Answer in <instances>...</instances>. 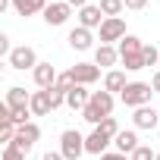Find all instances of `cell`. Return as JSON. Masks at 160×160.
Wrapping results in <instances>:
<instances>
[{"mask_svg":"<svg viewBox=\"0 0 160 160\" xmlns=\"http://www.w3.org/2000/svg\"><path fill=\"white\" fill-rule=\"evenodd\" d=\"M91 41H94V38H91V28H82V25H78V28L69 32V44H72L75 50H88Z\"/></svg>","mask_w":160,"mask_h":160,"instance_id":"obj_19","label":"cell"},{"mask_svg":"<svg viewBox=\"0 0 160 160\" xmlns=\"http://www.w3.org/2000/svg\"><path fill=\"white\" fill-rule=\"evenodd\" d=\"M151 94H154V88L148 85V82H129L126 88H122V94H119V101L126 104V107H148L151 104Z\"/></svg>","mask_w":160,"mask_h":160,"instance_id":"obj_2","label":"cell"},{"mask_svg":"<svg viewBox=\"0 0 160 160\" xmlns=\"http://www.w3.org/2000/svg\"><path fill=\"white\" fill-rule=\"evenodd\" d=\"M53 110V104H50V91L44 88V91H35L32 94V113L35 116H47Z\"/></svg>","mask_w":160,"mask_h":160,"instance_id":"obj_17","label":"cell"},{"mask_svg":"<svg viewBox=\"0 0 160 160\" xmlns=\"http://www.w3.org/2000/svg\"><path fill=\"white\" fill-rule=\"evenodd\" d=\"M157 119H160V113H157L154 107H138V110H135V116H132L135 129H154V126H157Z\"/></svg>","mask_w":160,"mask_h":160,"instance_id":"obj_14","label":"cell"},{"mask_svg":"<svg viewBox=\"0 0 160 160\" xmlns=\"http://www.w3.org/2000/svg\"><path fill=\"white\" fill-rule=\"evenodd\" d=\"M101 160H132V157H126L119 151H107V154H101Z\"/></svg>","mask_w":160,"mask_h":160,"instance_id":"obj_29","label":"cell"},{"mask_svg":"<svg viewBox=\"0 0 160 160\" xmlns=\"http://www.w3.org/2000/svg\"><path fill=\"white\" fill-rule=\"evenodd\" d=\"M104 13H101V7H82V10H78V25H82V28H101L104 25Z\"/></svg>","mask_w":160,"mask_h":160,"instance_id":"obj_9","label":"cell"},{"mask_svg":"<svg viewBox=\"0 0 160 160\" xmlns=\"http://www.w3.org/2000/svg\"><path fill=\"white\" fill-rule=\"evenodd\" d=\"M7 60H10V66H13V69H19V72H22V69H32V72H35V66H38V57H35V50H32L28 44L13 47V53H10Z\"/></svg>","mask_w":160,"mask_h":160,"instance_id":"obj_5","label":"cell"},{"mask_svg":"<svg viewBox=\"0 0 160 160\" xmlns=\"http://www.w3.org/2000/svg\"><path fill=\"white\" fill-rule=\"evenodd\" d=\"M88 101H91V91H88L85 85H72V88L66 91V107H72V110H85Z\"/></svg>","mask_w":160,"mask_h":160,"instance_id":"obj_10","label":"cell"},{"mask_svg":"<svg viewBox=\"0 0 160 160\" xmlns=\"http://www.w3.org/2000/svg\"><path fill=\"white\" fill-rule=\"evenodd\" d=\"M141 38H135V35H126L122 41H119V60L122 57H132V53H141Z\"/></svg>","mask_w":160,"mask_h":160,"instance_id":"obj_21","label":"cell"},{"mask_svg":"<svg viewBox=\"0 0 160 160\" xmlns=\"http://www.w3.org/2000/svg\"><path fill=\"white\" fill-rule=\"evenodd\" d=\"M116 60H119V50L113 47V44H101L98 50H94V63L104 69V66H116Z\"/></svg>","mask_w":160,"mask_h":160,"instance_id":"obj_16","label":"cell"},{"mask_svg":"<svg viewBox=\"0 0 160 160\" xmlns=\"http://www.w3.org/2000/svg\"><path fill=\"white\" fill-rule=\"evenodd\" d=\"M69 16H72V7L66 0H53V3H47V10H44V22L47 25H63Z\"/></svg>","mask_w":160,"mask_h":160,"instance_id":"obj_8","label":"cell"},{"mask_svg":"<svg viewBox=\"0 0 160 160\" xmlns=\"http://www.w3.org/2000/svg\"><path fill=\"white\" fill-rule=\"evenodd\" d=\"M98 129H101V132H104V135H110V138H116V135H119V132H122V129H119V126H116V119H113V116H107V119H104V122H101V126H98Z\"/></svg>","mask_w":160,"mask_h":160,"instance_id":"obj_26","label":"cell"},{"mask_svg":"<svg viewBox=\"0 0 160 160\" xmlns=\"http://www.w3.org/2000/svg\"><path fill=\"white\" fill-rule=\"evenodd\" d=\"M3 160H25V154H22V151H16L13 144H7V148H3Z\"/></svg>","mask_w":160,"mask_h":160,"instance_id":"obj_28","label":"cell"},{"mask_svg":"<svg viewBox=\"0 0 160 160\" xmlns=\"http://www.w3.org/2000/svg\"><path fill=\"white\" fill-rule=\"evenodd\" d=\"M41 160H66V157H63V154H60V151H47V154H44V157H41Z\"/></svg>","mask_w":160,"mask_h":160,"instance_id":"obj_31","label":"cell"},{"mask_svg":"<svg viewBox=\"0 0 160 160\" xmlns=\"http://www.w3.org/2000/svg\"><path fill=\"white\" fill-rule=\"evenodd\" d=\"M38 138H41V129H38L35 122H25V126H19V129H16V138H13L10 144H13L16 151L28 154V151L35 148V141H38Z\"/></svg>","mask_w":160,"mask_h":160,"instance_id":"obj_4","label":"cell"},{"mask_svg":"<svg viewBox=\"0 0 160 160\" xmlns=\"http://www.w3.org/2000/svg\"><path fill=\"white\" fill-rule=\"evenodd\" d=\"M122 3H126V10H144L148 0H122Z\"/></svg>","mask_w":160,"mask_h":160,"instance_id":"obj_30","label":"cell"},{"mask_svg":"<svg viewBox=\"0 0 160 160\" xmlns=\"http://www.w3.org/2000/svg\"><path fill=\"white\" fill-rule=\"evenodd\" d=\"M7 104H10V110H32V94L25 91V88H19V85H13L10 91H7Z\"/></svg>","mask_w":160,"mask_h":160,"instance_id":"obj_13","label":"cell"},{"mask_svg":"<svg viewBox=\"0 0 160 160\" xmlns=\"http://www.w3.org/2000/svg\"><path fill=\"white\" fill-rule=\"evenodd\" d=\"M122 66H126L129 72H138V69H148V66H144V57H141V53H132V57H122Z\"/></svg>","mask_w":160,"mask_h":160,"instance_id":"obj_23","label":"cell"},{"mask_svg":"<svg viewBox=\"0 0 160 160\" xmlns=\"http://www.w3.org/2000/svg\"><path fill=\"white\" fill-rule=\"evenodd\" d=\"M110 113H113V94L110 91H91V101L82 110V119L91 122V126H101Z\"/></svg>","mask_w":160,"mask_h":160,"instance_id":"obj_1","label":"cell"},{"mask_svg":"<svg viewBox=\"0 0 160 160\" xmlns=\"http://www.w3.org/2000/svg\"><path fill=\"white\" fill-rule=\"evenodd\" d=\"M98 7H101V13H104L107 19H113V16H119V13L126 10V3H122V0H101Z\"/></svg>","mask_w":160,"mask_h":160,"instance_id":"obj_22","label":"cell"},{"mask_svg":"<svg viewBox=\"0 0 160 160\" xmlns=\"http://www.w3.org/2000/svg\"><path fill=\"white\" fill-rule=\"evenodd\" d=\"M126 85H129V82H126V72H119V69H110V72H107V78H104V91H110V94H113V91H119V94H122V88H126Z\"/></svg>","mask_w":160,"mask_h":160,"instance_id":"obj_20","label":"cell"},{"mask_svg":"<svg viewBox=\"0 0 160 160\" xmlns=\"http://www.w3.org/2000/svg\"><path fill=\"white\" fill-rule=\"evenodd\" d=\"M122 38H126V22L119 16L104 19V25H101V44H113V41H122Z\"/></svg>","mask_w":160,"mask_h":160,"instance_id":"obj_7","label":"cell"},{"mask_svg":"<svg viewBox=\"0 0 160 160\" xmlns=\"http://www.w3.org/2000/svg\"><path fill=\"white\" fill-rule=\"evenodd\" d=\"M75 85V78H72V72H60V78H57V88H63V91H69Z\"/></svg>","mask_w":160,"mask_h":160,"instance_id":"obj_27","label":"cell"},{"mask_svg":"<svg viewBox=\"0 0 160 160\" xmlns=\"http://www.w3.org/2000/svg\"><path fill=\"white\" fill-rule=\"evenodd\" d=\"M141 57H144V66H157V63H160V50H157L154 44H144V47H141Z\"/></svg>","mask_w":160,"mask_h":160,"instance_id":"obj_24","label":"cell"},{"mask_svg":"<svg viewBox=\"0 0 160 160\" xmlns=\"http://www.w3.org/2000/svg\"><path fill=\"white\" fill-rule=\"evenodd\" d=\"M107 144H110V135H104L98 126H94V132L85 138V154H107Z\"/></svg>","mask_w":160,"mask_h":160,"instance_id":"obj_12","label":"cell"},{"mask_svg":"<svg viewBox=\"0 0 160 160\" xmlns=\"http://www.w3.org/2000/svg\"><path fill=\"white\" fill-rule=\"evenodd\" d=\"M60 154L66 157V160H78L85 154V138L78 135L75 129H66L63 135H60Z\"/></svg>","mask_w":160,"mask_h":160,"instance_id":"obj_3","label":"cell"},{"mask_svg":"<svg viewBox=\"0 0 160 160\" xmlns=\"http://www.w3.org/2000/svg\"><path fill=\"white\" fill-rule=\"evenodd\" d=\"M113 144H116V151H119V154H132V151L138 148V135H135L132 129H122V132L113 138Z\"/></svg>","mask_w":160,"mask_h":160,"instance_id":"obj_18","label":"cell"},{"mask_svg":"<svg viewBox=\"0 0 160 160\" xmlns=\"http://www.w3.org/2000/svg\"><path fill=\"white\" fill-rule=\"evenodd\" d=\"M151 88L160 94V69H157V72H154V78H151Z\"/></svg>","mask_w":160,"mask_h":160,"instance_id":"obj_32","label":"cell"},{"mask_svg":"<svg viewBox=\"0 0 160 160\" xmlns=\"http://www.w3.org/2000/svg\"><path fill=\"white\" fill-rule=\"evenodd\" d=\"M66 3H69V7H78V10H82V7H88V0H66Z\"/></svg>","mask_w":160,"mask_h":160,"instance_id":"obj_33","label":"cell"},{"mask_svg":"<svg viewBox=\"0 0 160 160\" xmlns=\"http://www.w3.org/2000/svg\"><path fill=\"white\" fill-rule=\"evenodd\" d=\"M13 10L16 16H35L47 10V0H13Z\"/></svg>","mask_w":160,"mask_h":160,"instance_id":"obj_15","label":"cell"},{"mask_svg":"<svg viewBox=\"0 0 160 160\" xmlns=\"http://www.w3.org/2000/svg\"><path fill=\"white\" fill-rule=\"evenodd\" d=\"M69 72H72V78H75V85H85V88L94 85L98 78H101V66H98V63H75Z\"/></svg>","mask_w":160,"mask_h":160,"instance_id":"obj_6","label":"cell"},{"mask_svg":"<svg viewBox=\"0 0 160 160\" xmlns=\"http://www.w3.org/2000/svg\"><path fill=\"white\" fill-rule=\"evenodd\" d=\"M129 157H132V160H157V151H151L148 144H138Z\"/></svg>","mask_w":160,"mask_h":160,"instance_id":"obj_25","label":"cell"},{"mask_svg":"<svg viewBox=\"0 0 160 160\" xmlns=\"http://www.w3.org/2000/svg\"><path fill=\"white\" fill-rule=\"evenodd\" d=\"M157 160H160V154H157Z\"/></svg>","mask_w":160,"mask_h":160,"instance_id":"obj_34","label":"cell"},{"mask_svg":"<svg viewBox=\"0 0 160 160\" xmlns=\"http://www.w3.org/2000/svg\"><path fill=\"white\" fill-rule=\"evenodd\" d=\"M57 78H60V72H57L50 63H38V66H35V82H38L41 91H44V88H53Z\"/></svg>","mask_w":160,"mask_h":160,"instance_id":"obj_11","label":"cell"}]
</instances>
